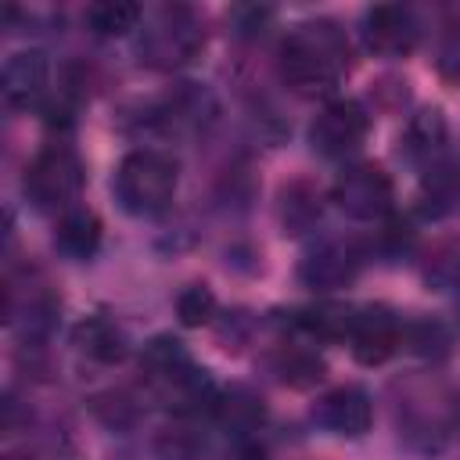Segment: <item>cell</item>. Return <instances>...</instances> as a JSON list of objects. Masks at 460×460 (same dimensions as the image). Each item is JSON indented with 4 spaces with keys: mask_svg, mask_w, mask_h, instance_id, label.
Returning a JSON list of instances; mask_svg holds the SVG:
<instances>
[{
    "mask_svg": "<svg viewBox=\"0 0 460 460\" xmlns=\"http://www.w3.org/2000/svg\"><path fill=\"white\" fill-rule=\"evenodd\" d=\"M349 68V43L331 22L298 25L280 47V75L302 97L331 93Z\"/></svg>",
    "mask_w": 460,
    "mask_h": 460,
    "instance_id": "1",
    "label": "cell"
},
{
    "mask_svg": "<svg viewBox=\"0 0 460 460\" xmlns=\"http://www.w3.org/2000/svg\"><path fill=\"white\" fill-rule=\"evenodd\" d=\"M119 201L137 216L162 212L176 194V162L162 151H133L115 172Z\"/></svg>",
    "mask_w": 460,
    "mask_h": 460,
    "instance_id": "2",
    "label": "cell"
},
{
    "mask_svg": "<svg viewBox=\"0 0 460 460\" xmlns=\"http://www.w3.org/2000/svg\"><path fill=\"white\" fill-rule=\"evenodd\" d=\"M79 187H83V162L75 158V151L61 144L43 147L25 169V194L32 198L36 208H72Z\"/></svg>",
    "mask_w": 460,
    "mask_h": 460,
    "instance_id": "3",
    "label": "cell"
},
{
    "mask_svg": "<svg viewBox=\"0 0 460 460\" xmlns=\"http://www.w3.org/2000/svg\"><path fill=\"white\" fill-rule=\"evenodd\" d=\"M334 201L352 219H381V216L392 212L395 187H392V176L381 165L359 162V165H349L334 180Z\"/></svg>",
    "mask_w": 460,
    "mask_h": 460,
    "instance_id": "4",
    "label": "cell"
},
{
    "mask_svg": "<svg viewBox=\"0 0 460 460\" xmlns=\"http://www.w3.org/2000/svg\"><path fill=\"white\" fill-rule=\"evenodd\" d=\"M201 50V29L194 25V18L176 7V11H162L151 29H144V40H140V54L158 65V68H176L183 61H190L194 54Z\"/></svg>",
    "mask_w": 460,
    "mask_h": 460,
    "instance_id": "5",
    "label": "cell"
},
{
    "mask_svg": "<svg viewBox=\"0 0 460 460\" xmlns=\"http://www.w3.org/2000/svg\"><path fill=\"white\" fill-rule=\"evenodd\" d=\"M367 129L370 119L356 101H327L309 126V144L327 158H345L367 140Z\"/></svg>",
    "mask_w": 460,
    "mask_h": 460,
    "instance_id": "6",
    "label": "cell"
},
{
    "mask_svg": "<svg viewBox=\"0 0 460 460\" xmlns=\"http://www.w3.org/2000/svg\"><path fill=\"white\" fill-rule=\"evenodd\" d=\"M349 345H352V356L367 367H377L385 363L399 341H402V327L399 320L385 309V305H367L359 313H352V323H349Z\"/></svg>",
    "mask_w": 460,
    "mask_h": 460,
    "instance_id": "7",
    "label": "cell"
},
{
    "mask_svg": "<svg viewBox=\"0 0 460 460\" xmlns=\"http://www.w3.org/2000/svg\"><path fill=\"white\" fill-rule=\"evenodd\" d=\"M367 47L381 58H402L417 47V22L413 11L402 4H377L367 11Z\"/></svg>",
    "mask_w": 460,
    "mask_h": 460,
    "instance_id": "8",
    "label": "cell"
},
{
    "mask_svg": "<svg viewBox=\"0 0 460 460\" xmlns=\"http://www.w3.org/2000/svg\"><path fill=\"white\" fill-rule=\"evenodd\" d=\"M316 420L323 428H331L334 435H349V438H359L370 420H374V406H370V395L356 385H341L334 392H327L316 406Z\"/></svg>",
    "mask_w": 460,
    "mask_h": 460,
    "instance_id": "9",
    "label": "cell"
},
{
    "mask_svg": "<svg viewBox=\"0 0 460 460\" xmlns=\"http://www.w3.org/2000/svg\"><path fill=\"white\" fill-rule=\"evenodd\" d=\"M140 370H144V377H147L151 385L172 388L176 381H183V377L194 370V359H190V352L183 349L180 338L158 334V338H151V341L144 345V352H140Z\"/></svg>",
    "mask_w": 460,
    "mask_h": 460,
    "instance_id": "10",
    "label": "cell"
},
{
    "mask_svg": "<svg viewBox=\"0 0 460 460\" xmlns=\"http://www.w3.org/2000/svg\"><path fill=\"white\" fill-rule=\"evenodd\" d=\"M47 90V58L40 50H18L4 65V97L14 108H29Z\"/></svg>",
    "mask_w": 460,
    "mask_h": 460,
    "instance_id": "11",
    "label": "cell"
},
{
    "mask_svg": "<svg viewBox=\"0 0 460 460\" xmlns=\"http://www.w3.org/2000/svg\"><path fill=\"white\" fill-rule=\"evenodd\" d=\"M356 266H359V259H356L345 244H334V241H331V244H320L316 252L305 255L298 277H302V284H309V288L331 291V288H345V284L356 277Z\"/></svg>",
    "mask_w": 460,
    "mask_h": 460,
    "instance_id": "12",
    "label": "cell"
},
{
    "mask_svg": "<svg viewBox=\"0 0 460 460\" xmlns=\"http://www.w3.org/2000/svg\"><path fill=\"white\" fill-rule=\"evenodd\" d=\"M72 341L93 363H119L126 356V345H129L126 334H122V327L115 320H108V316H86V320H79L75 331H72Z\"/></svg>",
    "mask_w": 460,
    "mask_h": 460,
    "instance_id": "13",
    "label": "cell"
},
{
    "mask_svg": "<svg viewBox=\"0 0 460 460\" xmlns=\"http://www.w3.org/2000/svg\"><path fill=\"white\" fill-rule=\"evenodd\" d=\"M54 244L68 259H90L101 244V219L90 208H79V205L65 208L58 226H54Z\"/></svg>",
    "mask_w": 460,
    "mask_h": 460,
    "instance_id": "14",
    "label": "cell"
},
{
    "mask_svg": "<svg viewBox=\"0 0 460 460\" xmlns=\"http://www.w3.org/2000/svg\"><path fill=\"white\" fill-rule=\"evenodd\" d=\"M216 417H219V424H223L230 435H248V431H255V428L262 424L266 410H262V399H259L255 392H248V388H230V392L219 395Z\"/></svg>",
    "mask_w": 460,
    "mask_h": 460,
    "instance_id": "15",
    "label": "cell"
},
{
    "mask_svg": "<svg viewBox=\"0 0 460 460\" xmlns=\"http://www.w3.org/2000/svg\"><path fill=\"white\" fill-rule=\"evenodd\" d=\"M140 4H129V0H97L86 7V25L97 32V36H126L129 29H137L140 22Z\"/></svg>",
    "mask_w": 460,
    "mask_h": 460,
    "instance_id": "16",
    "label": "cell"
},
{
    "mask_svg": "<svg viewBox=\"0 0 460 460\" xmlns=\"http://www.w3.org/2000/svg\"><path fill=\"white\" fill-rule=\"evenodd\" d=\"M273 363H277L280 381L291 385V388H309L323 377V359L309 345H284Z\"/></svg>",
    "mask_w": 460,
    "mask_h": 460,
    "instance_id": "17",
    "label": "cell"
},
{
    "mask_svg": "<svg viewBox=\"0 0 460 460\" xmlns=\"http://www.w3.org/2000/svg\"><path fill=\"white\" fill-rule=\"evenodd\" d=\"M316 219H320V194L313 187H305V183H295L284 194V226L291 234H302Z\"/></svg>",
    "mask_w": 460,
    "mask_h": 460,
    "instance_id": "18",
    "label": "cell"
},
{
    "mask_svg": "<svg viewBox=\"0 0 460 460\" xmlns=\"http://www.w3.org/2000/svg\"><path fill=\"white\" fill-rule=\"evenodd\" d=\"M212 313H216V295H212V288L190 284V288H183V291L176 295V316H180L183 327H201V323L212 320Z\"/></svg>",
    "mask_w": 460,
    "mask_h": 460,
    "instance_id": "19",
    "label": "cell"
},
{
    "mask_svg": "<svg viewBox=\"0 0 460 460\" xmlns=\"http://www.w3.org/2000/svg\"><path fill=\"white\" fill-rule=\"evenodd\" d=\"M424 273H428V280H435V284L456 280V277H460V237H442V241L428 252Z\"/></svg>",
    "mask_w": 460,
    "mask_h": 460,
    "instance_id": "20",
    "label": "cell"
},
{
    "mask_svg": "<svg viewBox=\"0 0 460 460\" xmlns=\"http://www.w3.org/2000/svg\"><path fill=\"white\" fill-rule=\"evenodd\" d=\"M201 449L187 431H169L158 438V460H198Z\"/></svg>",
    "mask_w": 460,
    "mask_h": 460,
    "instance_id": "21",
    "label": "cell"
},
{
    "mask_svg": "<svg viewBox=\"0 0 460 460\" xmlns=\"http://www.w3.org/2000/svg\"><path fill=\"white\" fill-rule=\"evenodd\" d=\"M230 460H266V453H262L259 446L244 442V446H237V449H234V456H230Z\"/></svg>",
    "mask_w": 460,
    "mask_h": 460,
    "instance_id": "22",
    "label": "cell"
}]
</instances>
